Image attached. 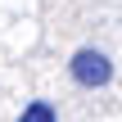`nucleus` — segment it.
Instances as JSON below:
<instances>
[{"label":"nucleus","instance_id":"f257e3e1","mask_svg":"<svg viewBox=\"0 0 122 122\" xmlns=\"http://www.w3.org/2000/svg\"><path fill=\"white\" fill-rule=\"evenodd\" d=\"M68 68H72V81H77V86H104V81L113 77V63H109L100 50H77Z\"/></svg>","mask_w":122,"mask_h":122},{"label":"nucleus","instance_id":"f03ea898","mask_svg":"<svg viewBox=\"0 0 122 122\" xmlns=\"http://www.w3.org/2000/svg\"><path fill=\"white\" fill-rule=\"evenodd\" d=\"M18 122H54V104H50V100H32Z\"/></svg>","mask_w":122,"mask_h":122}]
</instances>
